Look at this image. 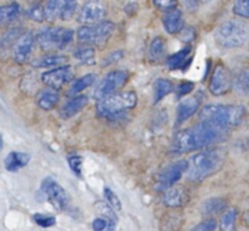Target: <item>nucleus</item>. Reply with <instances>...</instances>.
I'll list each match as a JSON object with an SVG mask.
<instances>
[{
    "label": "nucleus",
    "mask_w": 249,
    "mask_h": 231,
    "mask_svg": "<svg viewBox=\"0 0 249 231\" xmlns=\"http://www.w3.org/2000/svg\"><path fill=\"white\" fill-rule=\"evenodd\" d=\"M104 197H105V200L108 201V204L113 208V210H122V201H120V198H119L115 192L110 189V188H108V186L104 188Z\"/></svg>",
    "instance_id": "nucleus-39"
},
{
    "label": "nucleus",
    "mask_w": 249,
    "mask_h": 231,
    "mask_svg": "<svg viewBox=\"0 0 249 231\" xmlns=\"http://www.w3.org/2000/svg\"><path fill=\"white\" fill-rule=\"evenodd\" d=\"M226 210H228V200H225L222 197H211V198H207L202 204V208H200L203 215L209 217H214V215L221 214V212Z\"/></svg>",
    "instance_id": "nucleus-23"
},
{
    "label": "nucleus",
    "mask_w": 249,
    "mask_h": 231,
    "mask_svg": "<svg viewBox=\"0 0 249 231\" xmlns=\"http://www.w3.org/2000/svg\"><path fill=\"white\" fill-rule=\"evenodd\" d=\"M150 59L153 61H161L166 54V42L162 37H155L150 44Z\"/></svg>",
    "instance_id": "nucleus-28"
},
{
    "label": "nucleus",
    "mask_w": 249,
    "mask_h": 231,
    "mask_svg": "<svg viewBox=\"0 0 249 231\" xmlns=\"http://www.w3.org/2000/svg\"><path fill=\"white\" fill-rule=\"evenodd\" d=\"M188 169V161L181 159L178 162L172 163L170 166L165 167L158 176V189L168 190L169 188L175 186L177 181L182 177L184 173H187Z\"/></svg>",
    "instance_id": "nucleus-13"
},
{
    "label": "nucleus",
    "mask_w": 249,
    "mask_h": 231,
    "mask_svg": "<svg viewBox=\"0 0 249 231\" xmlns=\"http://www.w3.org/2000/svg\"><path fill=\"white\" fill-rule=\"evenodd\" d=\"M247 40V30L241 22L228 20L216 29L215 41L219 47L226 49L243 47Z\"/></svg>",
    "instance_id": "nucleus-7"
},
{
    "label": "nucleus",
    "mask_w": 249,
    "mask_h": 231,
    "mask_svg": "<svg viewBox=\"0 0 249 231\" xmlns=\"http://www.w3.org/2000/svg\"><path fill=\"white\" fill-rule=\"evenodd\" d=\"M180 40L182 41V42H187V44H191L192 41H195L196 38V32L194 27H185L184 26V29H182L181 32H180Z\"/></svg>",
    "instance_id": "nucleus-44"
},
{
    "label": "nucleus",
    "mask_w": 249,
    "mask_h": 231,
    "mask_svg": "<svg viewBox=\"0 0 249 231\" xmlns=\"http://www.w3.org/2000/svg\"><path fill=\"white\" fill-rule=\"evenodd\" d=\"M138 11V4L136 3H129V4H127V7H125V13L128 14V15H134L135 13Z\"/></svg>",
    "instance_id": "nucleus-47"
},
{
    "label": "nucleus",
    "mask_w": 249,
    "mask_h": 231,
    "mask_svg": "<svg viewBox=\"0 0 249 231\" xmlns=\"http://www.w3.org/2000/svg\"><path fill=\"white\" fill-rule=\"evenodd\" d=\"M228 156V148L222 146H214L202 149L188 161L187 177L189 181L200 182L214 176L222 169Z\"/></svg>",
    "instance_id": "nucleus-2"
},
{
    "label": "nucleus",
    "mask_w": 249,
    "mask_h": 231,
    "mask_svg": "<svg viewBox=\"0 0 249 231\" xmlns=\"http://www.w3.org/2000/svg\"><path fill=\"white\" fill-rule=\"evenodd\" d=\"M231 87H233V76H231L229 68L223 64H218L214 68L211 79H210L209 88L211 94L219 97V95L229 93Z\"/></svg>",
    "instance_id": "nucleus-11"
},
{
    "label": "nucleus",
    "mask_w": 249,
    "mask_h": 231,
    "mask_svg": "<svg viewBox=\"0 0 249 231\" xmlns=\"http://www.w3.org/2000/svg\"><path fill=\"white\" fill-rule=\"evenodd\" d=\"M74 69L71 66H61V67L54 68L51 71H47L41 75V81L42 83L49 88L53 90H60L61 87H64L67 83L74 82Z\"/></svg>",
    "instance_id": "nucleus-12"
},
{
    "label": "nucleus",
    "mask_w": 249,
    "mask_h": 231,
    "mask_svg": "<svg viewBox=\"0 0 249 231\" xmlns=\"http://www.w3.org/2000/svg\"><path fill=\"white\" fill-rule=\"evenodd\" d=\"M74 30L66 27H44L36 35V42L41 50H61L72 42Z\"/></svg>",
    "instance_id": "nucleus-5"
},
{
    "label": "nucleus",
    "mask_w": 249,
    "mask_h": 231,
    "mask_svg": "<svg viewBox=\"0 0 249 231\" xmlns=\"http://www.w3.org/2000/svg\"><path fill=\"white\" fill-rule=\"evenodd\" d=\"M237 215H238L237 208H228L225 211L219 222L221 231H236Z\"/></svg>",
    "instance_id": "nucleus-31"
},
{
    "label": "nucleus",
    "mask_w": 249,
    "mask_h": 231,
    "mask_svg": "<svg viewBox=\"0 0 249 231\" xmlns=\"http://www.w3.org/2000/svg\"><path fill=\"white\" fill-rule=\"evenodd\" d=\"M189 195L185 188L182 186H172L168 190H165V195L162 197L163 204L169 208H180L182 205L188 203Z\"/></svg>",
    "instance_id": "nucleus-17"
},
{
    "label": "nucleus",
    "mask_w": 249,
    "mask_h": 231,
    "mask_svg": "<svg viewBox=\"0 0 249 231\" xmlns=\"http://www.w3.org/2000/svg\"><path fill=\"white\" fill-rule=\"evenodd\" d=\"M155 8H158L160 11L169 13L173 11L178 6V0H153Z\"/></svg>",
    "instance_id": "nucleus-40"
},
{
    "label": "nucleus",
    "mask_w": 249,
    "mask_h": 231,
    "mask_svg": "<svg viewBox=\"0 0 249 231\" xmlns=\"http://www.w3.org/2000/svg\"><path fill=\"white\" fill-rule=\"evenodd\" d=\"M95 211L101 215L107 222H108V227H107V231H116V227H117V215H116L115 210L109 205V204L104 203V201H97L94 204Z\"/></svg>",
    "instance_id": "nucleus-26"
},
{
    "label": "nucleus",
    "mask_w": 249,
    "mask_h": 231,
    "mask_svg": "<svg viewBox=\"0 0 249 231\" xmlns=\"http://www.w3.org/2000/svg\"><path fill=\"white\" fill-rule=\"evenodd\" d=\"M195 87V83L194 82H181L178 90H177V97H184V95L189 94Z\"/></svg>",
    "instance_id": "nucleus-45"
},
{
    "label": "nucleus",
    "mask_w": 249,
    "mask_h": 231,
    "mask_svg": "<svg viewBox=\"0 0 249 231\" xmlns=\"http://www.w3.org/2000/svg\"><path fill=\"white\" fill-rule=\"evenodd\" d=\"M138 97L134 91H123L116 93L104 98L97 103V113L102 118H115L117 116L123 115L124 112L131 110L136 106Z\"/></svg>",
    "instance_id": "nucleus-4"
},
{
    "label": "nucleus",
    "mask_w": 249,
    "mask_h": 231,
    "mask_svg": "<svg viewBox=\"0 0 249 231\" xmlns=\"http://www.w3.org/2000/svg\"><path fill=\"white\" fill-rule=\"evenodd\" d=\"M191 50H192L191 45H187L185 48H182L181 50H178L177 53L169 56L166 59V67L169 69H184L185 71L192 63V56H189Z\"/></svg>",
    "instance_id": "nucleus-18"
},
{
    "label": "nucleus",
    "mask_w": 249,
    "mask_h": 231,
    "mask_svg": "<svg viewBox=\"0 0 249 231\" xmlns=\"http://www.w3.org/2000/svg\"><path fill=\"white\" fill-rule=\"evenodd\" d=\"M78 7H79V0H64V4H63L59 18L61 20H66V22L71 20L78 11Z\"/></svg>",
    "instance_id": "nucleus-36"
},
{
    "label": "nucleus",
    "mask_w": 249,
    "mask_h": 231,
    "mask_svg": "<svg viewBox=\"0 0 249 231\" xmlns=\"http://www.w3.org/2000/svg\"><path fill=\"white\" fill-rule=\"evenodd\" d=\"M247 117V109L241 105L210 103L200 110V121L209 122L216 128L230 132L241 125Z\"/></svg>",
    "instance_id": "nucleus-3"
},
{
    "label": "nucleus",
    "mask_w": 249,
    "mask_h": 231,
    "mask_svg": "<svg viewBox=\"0 0 249 231\" xmlns=\"http://www.w3.org/2000/svg\"><path fill=\"white\" fill-rule=\"evenodd\" d=\"M74 57L83 64H94L95 49L90 45H81L74 50Z\"/></svg>",
    "instance_id": "nucleus-30"
},
{
    "label": "nucleus",
    "mask_w": 249,
    "mask_h": 231,
    "mask_svg": "<svg viewBox=\"0 0 249 231\" xmlns=\"http://www.w3.org/2000/svg\"><path fill=\"white\" fill-rule=\"evenodd\" d=\"M162 23L165 30L169 34H180L182 29H184V16H182V11L180 8H176L173 11L165 13L163 18H162Z\"/></svg>",
    "instance_id": "nucleus-19"
},
{
    "label": "nucleus",
    "mask_w": 249,
    "mask_h": 231,
    "mask_svg": "<svg viewBox=\"0 0 249 231\" xmlns=\"http://www.w3.org/2000/svg\"><path fill=\"white\" fill-rule=\"evenodd\" d=\"M115 23L110 20H102L93 26H81L76 30V37L82 45L104 48L109 38L115 33Z\"/></svg>",
    "instance_id": "nucleus-6"
},
{
    "label": "nucleus",
    "mask_w": 249,
    "mask_h": 231,
    "mask_svg": "<svg viewBox=\"0 0 249 231\" xmlns=\"http://www.w3.org/2000/svg\"><path fill=\"white\" fill-rule=\"evenodd\" d=\"M108 227V222L104 217H97L93 220V230L94 231H104Z\"/></svg>",
    "instance_id": "nucleus-46"
},
{
    "label": "nucleus",
    "mask_w": 249,
    "mask_h": 231,
    "mask_svg": "<svg viewBox=\"0 0 249 231\" xmlns=\"http://www.w3.org/2000/svg\"><path fill=\"white\" fill-rule=\"evenodd\" d=\"M33 220L34 223H37L42 229H49L56 224V217L52 215H45V214H34Z\"/></svg>",
    "instance_id": "nucleus-38"
},
{
    "label": "nucleus",
    "mask_w": 249,
    "mask_h": 231,
    "mask_svg": "<svg viewBox=\"0 0 249 231\" xmlns=\"http://www.w3.org/2000/svg\"><path fill=\"white\" fill-rule=\"evenodd\" d=\"M218 222L214 217H207L206 220H203L202 223H199L195 226L191 231H215Z\"/></svg>",
    "instance_id": "nucleus-42"
},
{
    "label": "nucleus",
    "mask_w": 249,
    "mask_h": 231,
    "mask_svg": "<svg viewBox=\"0 0 249 231\" xmlns=\"http://www.w3.org/2000/svg\"><path fill=\"white\" fill-rule=\"evenodd\" d=\"M243 223L249 229V210L245 211L243 214Z\"/></svg>",
    "instance_id": "nucleus-48"
},
{
    "label": "nucleus",
    "mask_w": 249,
    "mask_h": 231,
    "mask_svg": "<svg viewBox=\"0 0 249 231\" xmlns=\"http://www.w3.org/2000/svg\"><path fill=\"white\" fill-rule=\"evenodd\" d=\"M107 15L108 6L105 0H85L78 14V22L82 26H93L105 20Z\"/></svg>",
    "instance_id": "nucleus-8"
},
{
    "label": "nucleus",
    "mask_w": 249,
    "mask_h": 231,
    "mask_svg": "<svg viewBox=\"0 0 249 231\" xmlns=\"http://www.w3.org/2000/svg\"><path fill=\"white\" fill-rule=\"evenodd\" d=\"M63 4H64V0H47V3L44 6V8H45V19L52 22L56 18H59Z\"/></svg>",
    "instance_id": "nucleus-34"
},
{
    "label": "nucleus",
    "mask_w": 249,
    "mask_h": 231,
    "mask_svg": "<svg viewBox=\"0 0 249 231\" xmlns=\"http://www.w3.org/2000/svg\"><path fill=\"white\" fill-rule=\"evenodd\" d=\"M200 105H202V99L199 95L182 99L178 103L177 112H176V125H180L182 122L187 121L188 118H191L200 109Z\"/></svg>",
    "instance_id": "nucleus-15"
},
{
    "label": "nucleus",
    "mask_w": 249,
    "mask_h": 231,
    "mask_svg": "<svg viewBox=\"0 0 249 231\" xmlns=\"http://www.w3.org/2000/svg\"><path fill=\"white\" fill-rule=\"evenodd\" d=\"M88 97L86 95H76V97H71L60 109V117L63 118H71L75 115H78L82 109L88 105Z\"/></svg>",
    "instance_id": "nucleus-21"
},
{
    "label": "nucleus",
    "mask_w": 249,
    "mask_h": 231,
    "mask_svg": "<svg viewBox=\"0 0 249 231\" xmlns=\"http://www.w3.org/2000/svg\"><path fill=\"white\" fill-rule=\"evenodd\" d=\"M233 14L240 18L249 19V0H234Z\"/></svg>",
    "instance_id": "nucleus-37"
},
{
    "label": "nucleus",
    "mask_w": 249,
    "mask_h": 231,
    "mask_svg": "<svg viewBox=\"0 0 249 231\" xmlns=\"http://www.w3.org/2000/svg\"><path fill=\"white\" fill-rule=\"evenodd\" d=\"M1 148H3V136L0 133V151H1Z\"/></svg>",
    "instance_id": "nucleus-49"
},
{
    "label": "nucleus",
    "mask_w": 249,
    "mask_h": 231,
    "mask_svg": "<svg viewBox=\"0 0 249 231\" xmlns=\"http://www.w3.org/2000/svg\"><path fill=\"white\" fill-rule=\"evenodd\" d=\"M41 192L45 195L47 200L53 205L54 210H66L70 204V196L66 189L54 181L53 178L48 177L41 183Z\"/></svg>",
    "instance_id": "nucleus-10"
},
{
    "label": "nucleus",
    "mask_w": 249,
    "mask_h": 231,
    "mask_svg": "<svg viewBox=\"0 0 249 231\" xmlns=\"http://www.w3.org/2000/svg\"><path fill=\"white\" fill-rule=\"evenodd\" d=\"M95 79H97V75L95 74H88L85 76H82L79 79H75L71 86L67 90L68 97H76V95H81L82 91H85L86 88L94 84Z\"/></svg>",
    "instance_id": "nucleus-27"
},
{
    "label": "nucleus",
    "mask_w": 249,
    "mask_h": 231,
    "mask_svg": "<svg viewBox=\"0 0 249 231\" xmlns=\"http://www.w3.org/2000/svg\"><path fill=\"white\" fill-rule=\"evenodd\" d=\"M59 101H60V94L57 90H53V88H44L37 94V105L42 110H52L56 108Z\"/></svg>",
    "instance_id": "nucleus-22"
},
{
    "label": "nucleus",
    "mask_w": 249,
    "mask_h": 231,
    "mask_svg": "<svg viewBox=\"0 0 249 231\" xmlns=\"http://www.w3.org/2000/svg\"><path fill=\"white\" fill-rule=\"evenodd\" d=\"M68 61L67 56L64 54H47L38 57L32 63L34 68H51V67H61L63 64H66Z\"/></svg>",
    "instance_id": "nucleus-25"
},
{
    "label": "nucleus",
    "mask_w": 249,
    "mask_h": 231,
    "mask_svg": "<svg viewBox=\"0 0 249 231\" xmlns=\"http://www.w3.org/2000/svg\"><path fill=\"white\" fill-rule=\"evenodd\" d=\"M20 16V6L19 3L13 1L6 6H0V27L8 29L13 26Z\"/></svg>",
    "instance_id": "nucleus-20"
},
{
    "label": "nucleus",
    "mask_w": 249,
    "mask_h": 231,
    "mask_svg": "<svg viewBox=\"0 0 249 231\" xmlns=\"http://www.w3.org/2000/svg\"><path fill=\"white\" fill-rule=\"evenodd\" d=\"M26 18L33 22H37V23H42L44 20H47L45 19V8L41 3H33L32 6L27 7Z\"/></svg>",
    "instance_id": "nucleus-35"
},
{
    "label": "nucleus",
    "mask_w": 249,
    "mask_h": 231,
    "mask_svg": "<svg viewBox=\"0 0 249 231\" xmlns=\"http://www.w3.org/2000/svg\"><path fill=\"white\" fill-rule=\"evenodd\" d=\"M82 163H83L82 156L79 155L68 156V166H70V169L74 171V174L76 177H82Z\"/></svg>",
    "instance_id": "nucleus-41"
},
{
    "label": "nucleus",
    "mask_w": 249,
    "mask_h": 231,
    "mask_svg": "<svg viewBox=\"0 0 249 231\" xmlns=\"http://www.w3.org/2000/svg\"><path fill=\"white\" fill-rule=\"evenodd\" d=\"M34 45H36V35L32 32H25L22 34L13 49V57L15 63L25 64L30 60L33 54Z\"/></svg>",
    "instance_id": "nucleus-14"
},
{
    "label": "nucleus",
    "mask_w": 249,
    "mask_h": 231,
    "mask_svg": "<svg viewBox=\"0 0 249 231\" xmlns=\"http://www.w3.org/2000/svg\"><path fill=\"white\" fill-rule=\"evenodd\" d=\"M128 74L125 71H112L109 72L97 86L94 91V98L97 101H101L109 95L116 94L120 88L127 83Z\"/></svg>",
    "instance_id": "nucleus-9"
},
{
    "label": "nucleus",
    "mask_w": 249,
    "mask_h": 231,
    "mask_svg": "<svg viewBox=\"0 0 249 231\" xmlns=\"http://www.w3.org/2000/svg\"><path fill=\"white\" fill-rule=\"evenodd\" d=\"M182 224V216L177 212H170L162 217L161 231H178Z\"/></svg>",
    "instance_id": "nucleus-29"
},
{
    "label": "nucleus",
    "mask_w": 249,
    "mask_h": 231,
    "mask_svg": "<svg viewBox=\"0 0 249 231\" xmlns=\"http://www.w3.org/2000/svg\"><path fill=\"white\" fill-rule=\"evenodd\" d=\"M173 91V83L168 79H158L154 83V103L163 99L168 94Z\"/></svg>",
    "instance_id": "nucleus-32"
},
{
    "label": "nucleus",
    "mask_w": 249,
    "mask_h": 231,
    "mask_svg": "<svg viewBox=\"0 0 249 231\" xmlns=\"http://www.w3.org/2000/svg\"><path fill=\"white\" fill-rule=\"evenodd\" d=\"M30 161V155L27 152H10L4 159V167L8 171H18L22 167H25Z\"/></svg>",
    "instance_id": "nucleus-24"
},
{
    "label": "nucleus",
    "mask_w": 249,
    "mask_h": 231,
    "mask_svg": "<svg viewBox=\"0 0 249 231\" xmlns=\"http://www.w3.org/2000/svg\"><path fill=\"white\" fill-rule=\"evenodd\" d=\"M124 57V50L119 49V50H115L112 53H109L104 60H102V67H109V66H113L117 61H120Z\"/></svg>",
    "instance_id": "nucleus-43"
},
{
    "label": "nucleus",
    "mask_w": 249,
    "mask_h": 231,
    "mask_svg": "<svg viewBox=\"0 0 249 231\" xmlns=\"http://www.w3.org/2000/svg\"><path fill=\"white\" fill-rule=\"evenodd\" d=\"M25 33L20 27H13L8 29L6 33L1 35L0 38V60H7L13 54L14 45L22 34Z\"/></svg>",
    "instance_id": "nucleus-16"
},
{
    "label": "nucleus",
    "mask_w": 249,
    "mask_h": 231,
    "mask_svg": "<svg viewBox=\"0 0 249 231\" xmlns=\"http://www.w3.org/2000/svg\"><path fill=\"white\" fill-rule=\"evenodd\" d=\"M233 86L238 93L244 95H249V68H244L236 78H233Z\"/></svg>",
    "instance_id": "nucleus-33"
},
{
    "label": "nucleus",
    "mask_w": 249,
    "mask_h": 231,
    "mask_svg": "<svg viewBox=\"0 0 249 231\" xmlns=\"http://www.w3.org/2000/svg\"><path fill=\"white\" fill-rule=\"evenodd\" d=\"M229 136V132L211 125L209 122L200 121L195 127L182 129L173 137L170 151L173 154H187L196 149L213 147L216 143H222Z\"/></svg>",
    "instance_id": "nucleus-1"
}]
</instances>
